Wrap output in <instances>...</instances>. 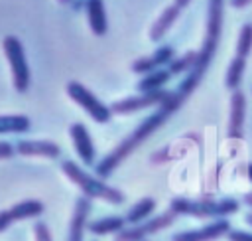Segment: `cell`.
<instances>
[{"mask_svg":"<svg viewBox=\"0 0 252 241\" xmlns=\"http://www.w3.org/2000/svg\"><path fill=\"white\" fill-rule=\"evenodd\" d=\"M61 170L83 192L85 198H89V200H102V201L112 203V205H118V203L124 201V194L120 190L110 188L98 176H91L89 172L79 168V164H75L73 160H65L61 164Z\"/></svg>","mask_w":252,"mask_h":241,"instance_id":"cell-2","label":"cell"},{"mask_svg":"<svg viewBox=\"0 0 252 241\" xmlns=\"http://www.w3.org/2000/svg\"><path fill=\"white\" fill-rule=\"evenodd\" d=\"M228 231H230V223L226 219H215L203 227L179 231L171 237V241H215L222 235H228Z\"/></svg>","mask_w":252,"mask_h":241,"instance_id":"cell-8","label":"cell"},{"mask_svg":"<svg viewBox=\"0 0 252 241\" xmlns=\"http://www.w3.org/2000/svg\"><path fill=\"white\" fill-rule=\"evenodd\" d=\"M250 51H252V24H244L236 40V55L246 59Z\"/></svg>","mask_w":252,"mask_h":241,"instance_id":"cell-22","label":"cell"},{"mask_svg":"<svg viewBox=\"0 0 252 241\" xmlns=\"http://www.w3.org/2000/svg\"><path fill=\"white\" fill-rule=\"evenodd\" d=\"M226 237H228V241H252V231H240V229H230Z\"/></svg>","mask_w":252,"mask_h":241,"instance_id":"cell-26","label":"cell"},{"mask_svg":"<svg viewBox=\"0 0 252 241\" xmlns=\"http://www.w3.org/2000/svg\"><path fill=\"white\" fill-rule=\"evenodd\" d=\"M156 69H158V65L154 63L152 55H150V57H140V59H136V61L132 63V71H134V73H140V75H148V73H152V71H156Z\"/></svg>","mask_w":252,"mask_h":241,"instance_id":"cell-24","label":"cell"},{"mask_svg":"<svg viewBox=\"0 0 252 241\" xmlns=\"http://www.w3.org/2000/svg\"><path fill=\"white\" fill-rule=\"evenodd\" d=\"M244 203H248V205L252 207V194H246V196H244Z\"/></svg>","mask_w":252,"mask_h":241,"instance_id":"cell-31","label":"cell"},{"mask_svg":"<svg viewBox=\"0 0 252 241\" xmlns=\"http://www.w3.org/2000/svg\"><path fill=\"white\" fill-rule=\"evenodd\" d=\"M16 152V148L10 144V142H0V160H8L12 158Z\"/></svg>","mask_w":252,"mask_h":241,"instance_id":"cell-27","label":"cell"},{"mask_svg":"<svg viewBox=\"0 0 252 241\" xmlns=\"http://www.w3.org/2000/svg\"><path fill=\"white\" fill-rule=\"evenodd\" d=\"M91 200L89 198H79L75 201L73 207V215L69 221V233H67V241H83L85 237V229L89 223V213H91Z\"/></svg>","mask_w":252,"mask_h":241,"instance_id":"cell-10","label":"cell"},{"mask_svg":"<svg viewBox=\"0 0 252 241\" xmlns=\"http://www.w3.org/2000/svg\"><path fill=\"white\" fill-rule=\"evenodd\" d=\"M175 57V51H173V47L171 45H161V47H158L154 53H152V59H154V63L159 67V65H169V61Z\"/></svg>","mask_w":252,"mask_h":241,"instance_id":"cell-23","label":"cell"},{"mask_svg":"<svg viewBox=\"0 0 252 241\" xmlns=\"http://www.w3.org/2000/svg\"><path fill=\"white\" fill-rule=\"evenodd\" d=\"M252 0H230L228 4L232 6V8H244V6H248Z\"/></svg>","mask_w":252,"mask_h":241,"instance_id":"cell-29","label":"cell"},{"mask_svg":"<svg viewBox=\"0 0 252 241\" xmlns=\"http://www.w3.org/2000/svg\"><path fill=\"white\" fill-rule=\"evenodd\" d=\"M244 67H246V59H244V57H238V55H236V57L230 61V65H228V69H226V79H224V83H226L228 89H232V91L238 89V85H240V81H242V75H244Z\"/></svg>","mask_w":252,"mask_h":241,"instance_id":"cell-20","label":"cell"},{"mask_svg":"<svg viewBox=\"0 0 252 241\" xmlns=\"http://www.w3.org/2000/svg\"><path fill=\"white\" fill-rule=\"evenodd\" d=\"M189 2H191V0H175V6H177V8L181 10V8H185V6H189Z\"/></svg>","mask_w":252,"mask_h":241,"instance_id":"cell-30","label":"cell"},{"mask_svg":"<svg viewBox=\"0 0 252 241\" xmlns=\"http://www.w3.org/2000/svg\"><path fill=\"white\" fill-rule=\"evenodd\" d=\"M4 53L8 57L10 69H12V79H14V87L18 93H26L30 87V67H28V59H26V51L22 41L16 36H6L2 41Z\"/></svg>","mask_w":252,"mask_h":241,"instance_id":"cell-4","label":"cell"},{"mask_svg":"<svg viewBox=\"0 0 252 241\" xmlns=\"http://www.w3.org/2000/svg\"><path fill=\"white\" fill-rule=\"evenodd\" d=\"M179 8L175 6V4H171V6H167L159 16H158V20L152 24V30H150V40L152 41H159L169 30H171V26L177 22V18H179Z\"/></svg>","mask_w":252,"mask_h":241,"instance_id":"cell-14","label":"cell"},{"mask_svg":"<svg viewBox=\"0 0 252 241\" xmlns=\"http://www.w3.org/2000/svg\"><path fill=\"white\" fill-rule=\"evenodd\" d=\"M156 211V200L154 198H142L138 200L124 215L126 223L128 225H136V223H142L146 219H150V215Z\"/></svg>","mask_w":252,"mask_h":241,"instance_id":"cell-17","label":"cell"},{"mask_svg":"<svg viewBox=\"0 0 252 241\" xmlns=\"http://www.w3.org/2000/svg\"><path fill=\"white\" fill-rule=\"evenodd\" d=\"M69 134H71V140H73V146H75V152L79 154V158L83 160V164L91 166L94 164V154H96V148L93 144V138L87 130L85 124L81 122H73L71 128H69Z\"/></svg>","mask_w":252,"mask_h":241,"instance_id":"cell-9","label":"cell"},{"mask_svg":"<svg viewBox=\"0 0 252 241\" xmlns=\"http://www.w3.org/2000/svg\"><path fill=\"white\" fill-rule=\"evenodd\" d=\"M43 209H45V205H43L39 200H24V201L14 203V205L8 209V215H10L12 223H16V221L39 217V215L43 213Z\"/></svg>","mask_w":252,"mask_h":241,"instance_id":"cell-16","label":"cell"},{"mask_svg":"<svg viewBox=\"0 0 252 241\" xmlns=\"http://www.w3.org/2000/svg\"><path fill=\"white\" fill-rule=\"evenodd\" d=\"M33 237H35V241H53L51 231H49L47 223H43V221L33 223Z\"/></svg>","mask_w":252,"mask_h":241,"instance_id":"cell-25","label":"cell"},{"mask_svg":"<svg viewBox=\"0 0 252 241\" xmlns=\"http://www.w3.org/2000/svg\"><path fill=\"white\" fill-rule=\"evenodd\" d=\"M175 213L171 209L156 215V217H150L142 223H136V225H128L124 227L120 233L114 235V241H146L150 235H156L163 229H167L169 225H173L175 221Z\"/></svg>","mask_w":252,"mask_h":241,"instance_id":"cell-6","label":"cell"},{"mask_svg":"<svg viewBox=\"0 0 252 241\" xmlns=\"http://www.w3.org/2000/svg\"><path fill=\"white\" fill-rule=\"evenodd\" d=\"M26 130H30V119L26 115H2L0 117V134L26 132Z\"/></svg>","mask_w":252,"mask_h":241,"instance_id":"cell-19","label":"cell"},{"mask_svg":"<svg viewBox=\"0 0 252 241\" xmlns=\"http://www.w3.org/2000/svg\"><path fill=\"white\" fill-rule=\"evenodd\" d=\"M240 203L232 198L222 200H189V198H173L169 209L175 215H191V217H213L224 219L226 215L236 213Z\"/></svg>","mask_w":252,"mask_h":241,"instance_id":"cell-3","label":"cell"},{"mask_svg":"<svg viewBox=\"0 0 252 241\" xmlns=\"http://www.w3.org/2000/svg\"><path fill=\"white\" fill-rule=\"evenodd\" d=\"M171 95V91H154V93H138L134 97H126V99H120L116 101L110 111L114 115H134L138 111H144V109H152V107H159L167 97Z\"/></svg>","mask_w":252,"mask_h":241,"instance_id":"cell-7","label":"cell"},{"mask_svg":"<svg viewBox=\"0 0 252 241\" xmlns=\"http://www.w3.org/2000/svg\"><path fill=\"white\" fill-rule=\"evenodd\" d=\"M195 63H197V51H187V53H183L181 57H173L171 61H169V73H173V75H179V73H189L193 67H195Z\"/></svg>","mask_w":252,"mask_h":241,"instance_id":"cell-21","label":"cell"},{"mask_svg":"<svg viewBox=\"0 0 252 241\" xmlns=\"http://www.w3.org/2000/svg\"><path fill=\"white\" fill-rule=\"evenodd\" d=\"M222 20H224V0H209V8H207V26H205V38L201 43V49L197 51V63L195 67L187 73V77L179 83V87L175 91H171V95L158 107L156 113H152L150 117H146L138 128H134L126 138H122L114 150H110L94 168L96 176L100 180L108 178L134 150H138L158 128H161L165 124V120L169 117H173L181 105L193 95V91L199 87V83L203 81L215 53L220 41V34H222Z\"/></svg>","mask_w":252,"mask_h":241,"instance_id":"cell-1","label":"cell"},{"mask_svg":"<svg viewBox=\"0 0 252 241\" xmlns=\"http://www.w3.org/2000/svg\"><path fill=\"white\" fill-rule=\"evenodd\" d=\"M59 2H61V4H69L71 0H59Z\"/></svg>","mask_w":252,"mask_h":241,"instance_id":"cell-33","label":"cell"},{"mask_svg":"<svg viewBox=\"0 0 252 241\" xmlns=\"http://www.w3.org/2000/svg\"><path fill=\"white\" fill-rule=\"evenodd\" d=\"M246 117V97L242 91H234L230 97V115H228V136L242 138V126Z\"/></svg>","mask_w":252,"mask_h":241,"instance_id":"cell-11","label":"cell"},{"mask_svg":"<svg viewBox=\"0 0 252 241\" xmlns=\"http://www.w3.org/2000/svg\"><path fill=\"white\" fill-rule=\"evenodd\" d=\"M16 152L22 156H41V158H57L61 148L51 140H20L16 144Z\"/></svg>","mask_w":252,"mask_h":241,"instance_id":"cell-12","label":"cell"},{"mask_svg":"<svg viewBox=\"0 0 252 241\" xmlns=\"http://www.w3.org/2000/svg\"><path fill=\"white\" fill-rule=\"evenodd\" d=\"M169 71L165 69H156L148 75H144L138 83H136V89L138 93H154V91H159L167 81H169Z\"/></svg>","mask_w":252,"mask_h":241,"instance_id":"cell-18","label":"cell"},{"mask_svg":"<svg viewBox=\"0 0 252 241\" xmlns=\"http://www.w3.org/2000/svg\"><path fill=\"white\" fill-rule=\"evenodd\" d=\"M67 95H69L81 109H85V113H87L94 122L104 124V122L110 120V115H112L110 107H106V105H104L91 89H87L83 83H79V81H69V83H67Z\"/></svg>","mask_w":252,"mask_h":241,"instance_id":"cell-5","label":"cell"},{"mask_svg":"<svg viewBox=\"0 0 252 241\" xmlns=\"http://www.w3.org/2000/svg\"><path fill=\"white\" fill-rule=\"evenodd\" d=\"M87 20L91 26V32L94 36H104L108 30V20H106V10L102 0H87Z\"/></svg>","mask_w":252,"mask_h":241,"instance_id":"cell-13","label":"cell"},{"mask_svg":"<svg viewBox=\"0 0 252 241\" xmlns=\"http://www.w3.org/2000/svg\"><path fill=\"white\" fill-rule=\"evenodd\" d=\"M126 225H128V223H126L124 217H120V215H106V217L89 221V223H87V229H89L93 235H116V233H120Z\"/></svg>","mask_w":252,"mask_h":241,"instance_id":"cell-15","label":"cell"},{"mask_svg":"<svg viewBox=\"0 0 252 241\" xmlns=\"http://www.w3.org/2000/svg\"><path fill=\"white\" fill-rule=\"evenodd\" d=\"M244 219H246V223H248V225H250V227H252V211H250V213H248V215H246V217H244Z\"/></svg>","mask_w":252,"mask_h":241,"instance_id":"cell-32","label":"cell"},{"mask_svg":"<svg viewBox=\"0 0 252 241\" xmlns=\"http://www.w3.org/2000/svg\"><path fill=\"white\" fill-rule=\"evenodd\" d=\"M10 225H12V219H10V215H8V209H2V211H0V233L6 231Z\"/></svg>","mask_w":252,"mask_h":241,"instance_id":"cell-28","label":"cell"}]
</instances>
